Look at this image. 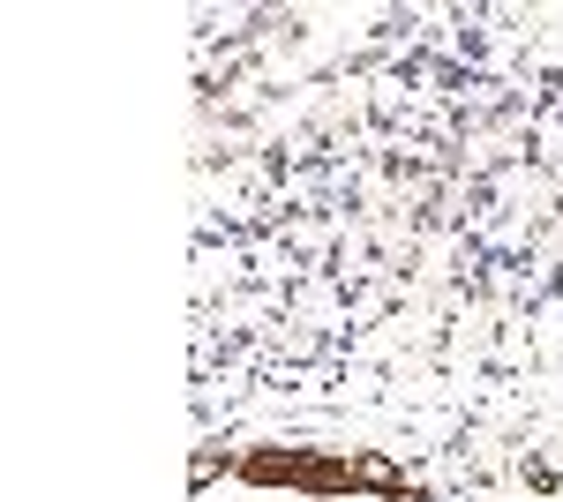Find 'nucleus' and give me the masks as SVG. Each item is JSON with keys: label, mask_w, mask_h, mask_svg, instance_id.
I'll list each match as a JSON object with an SVG mask.
<instances>
[{"label": "nucleus", "mask_w": 563, "mask_h": 502, "mask_svg": "<svg viewBox=\"0 0 563 502\" xmlns=\"http://www.w3.org/2000/svg\"><path fill=\"white\" fill-rule=\"evenodd\" d=\"M353 480H368V488H384V480H390V465H384V458H361V465H353Z\"/></svg>", "instance_id": "nucleus-1"}]
</instances>
